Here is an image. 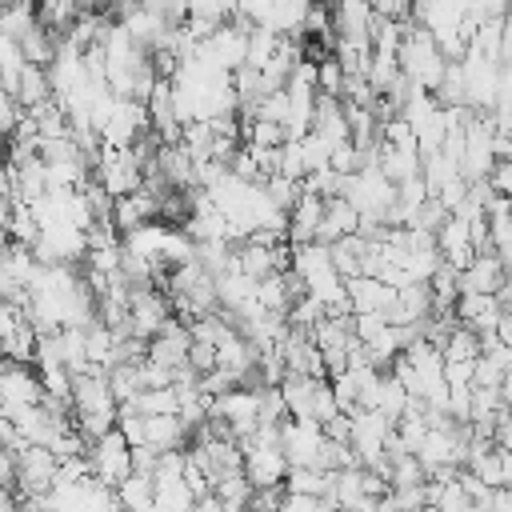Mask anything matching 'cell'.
<instances>
[{"label": "cell", "instance_id": "cell-20", "mask_svg": "<svg viewBox=\"0 0 512 512\" xmlns=\"http://www.w3.org/2000/svg\"><path fill=\"white\" fill-rule=\"evenodd\" d=\"M140 8H148V12H156V16H164L168 24H180V20L188 16V8H184V0H140Z\"/></svg>", "mask_w": 512, "mask_h": 512}, {"label": "cell", "instance_id": "cell-18", "mask_svg": "<svg viewBox=\"0 0 512 512\" xmlns=\"http://www.w3.org/2000/svg\"><path fill=\"white\" fill-rule=\"evenodd\" d=\"M236 0H184L188 16H208V20H228Z\"/></svg>", "mask_w": 512, "mask_h": 512}, {"label": "cell", "instance_id": "cell-15", "mask_svg": "<svg viewBox=\"0 0 512 512\" xmlns=\"http://www.w3.org/2000/svg\"><path fill=\"white\" fill-rule=\"evenodd\" d=\"M440 356H444V360H476V356H480V336L456 320L452 332H448L444 344H440Z\"/></svg>", "mask_w": 512, "mask_h": 512}, {"label": "cell", "instance_id": "cell-8", "mask_svg": "<svg viewBox=\"0 0 512 512\" xmlns=\"http://www.w3.org/2000/svg\"><path fill=\"white\" fill-rule=\"evenodd\" d=\"M452 312L460 316V324H464V328H472L476 336H484V332H492V328H496V320H500L504 304L496 300V292H460V296H456V304H452Z\"/></svg>", "mask_w": 512, "mask_h": 512}, {"label": "cell", "instance_id": "cell-14", "mask_svg": "<svg viewBox=\"0 0 512 512\" xmlns=\"http://www.w3.org/2000/svg\"><path fill=\"white\" fill-rule=\"evenodd\" d=\"M116 500H120V508H152V500H156L152 472L132 468V472H128V476L116 484Z\"/></svg>", "mask_w": 512, "mask_h": 512}, {"label": "cell", "instance_id": "cell-12", "mask_svg": "<svg viewBox=\"0 0 512 512\" xmlns=\"http://www.w3.org/2000/svg\"><path fill=\"white\" fill-rule=\"evenodd\" d=\"M360 228V212L344 200V196H328L324 200V216H320V228H316V240L332 244L336 236H348Z\"/></svg>", "mask_w": 512, "mask_h": 512}, {"label": "cell", "instance_id": "cell-10", "mask_svg": "<svg viewBox=\"0 0 512 512\" xmlns=\"http://www.w3.org/2000/svg\"><path fill=\"white\" fill-rule=\"evenodd\" d=\"M436 248H440V260H448V264H456V268H464V264L476 256V244H472V236H468L464 216H456V212L444 216V224L436 228Z\"/></svg>", "mask_w": 512, "mask_h": 512}, {"label": "cell", "instance_id": "cell-25", "mask_svg": "<svg viewBox=\"0 0 512 512\" xmlns=\"http://www.w3.org/2000/svg\"><path fill=\"white\" fill-rule=\"evenodd\" d=\"M4 4H8V0H0V16H4Z\"/></svg>", "mask_w": 512, "mask_h": 512}, {"label": "cell", "instance_id": "cell-3", "mask_svg": "<svg viewBox=\"0 0 512 512\" xmlns=\"http://www.w3.org/2000/svg\"><path fill=\"white\" fill-rule=\"evenodd\" d=\"M196 56L212 60L216 68L224 72H236L244 60H248V28L240 20H220L200 44H196Z\"/></svg>", "mask_w": 512, "mask_h": 512}, {"label": "cell", "instance_id": "cell-17", "mask_svg": "<svg viewBox=\"0 0 512 512\" xmlns=\"http://www.w3.org/2000/svg\"><path fill=\"white\" fill-rule=\"evenodd\" d=\"M20 116H24V108H20V100H16V92L8 88V84H0V136L8 140L12 132H16V124H20Z\"/></svg>", "mask_w": 512, "mask_h": 512}, {"label": "cell", "instance_id": "cell-11", "mask_svg": "<svg viewBox=\"0 0 512 512\" xmlns=\"http://www.w3.org/2000/svg\"><path fill=\"white\" fill-rule=\"evenodd\" d=\"M500 280H504V260H500L492 248L476 252V256L460 268V292H496Z\"/></svg>", "mask_w": 512, "mask_h": 512}, {"label": "cell", "instance_id": "cell-21", "mask_svg": "<svg viewBox=\"0 0 512 512\" xmlns=\"http://www.w3.org/2000/svg\"><path fill=\"white\" fill-rule=\"evenodd\" d=\"M188 364H192L196 372L216 368V348H212V344H204V340H192V348H188Z\"/></svg>", "mask_w": 512, "mask_h": 512}, {"label": "cell", "instance_id": "cell-9", "mask_svg": "<svg viewBox=\"0 0 512 512\" xmlns=\"http://www.w3.org/2000/svg\"><path fill=\"white\" fill-rule=\"evenodd\" d=\"M320 216H324V196L300 184V196H296V200H292V208H288V228H284V232H288V244L316 240Z\"/></svg>", "mask_w": 512, "mask_h": 512}, {"label": "cell", "instance_id": "cell-4", "mask_svg": "<svg viewBox=\"0 0 512 512\" xmlns=\"http://www.w3.org/2000/svg\"><path fill=\"white\" fill-rule=\"evenodd\" d=\"M88 464H92V476H100L112 488L132 472V444L124 440V432L116 424L88 444Z\"/></svg>", "mask_w": 512, "mask_h": 512}, {"label": "cell", "instance_id": "cell-24", "mask_svg": "<svg viewBox=\"0 0 512 512\" xmlns=\"http://www.w3.org/2000/svg\"><path fill=\"white\" fill-rule=\"evenodd\" d=\"M4 148H8V140H4V136H0V160H4Z\"/></svg>", "mask_w": 512, "mask_h": 512}, {"label": "cell", "instance_id": "cell-23", "mask_svg": "<svg viewBox=\"0 0 512 512\" xmlns=\"http://www.w3.org/2000/svg\"><path fill=\"white\" fill-rule=\"evenodd\" d=\"M496 300L508 308L512 304V264H504V280H500V288H496Z\"/></svg>", "mask_w": 512, "mask_h": 512}, {"label": "cell", "instance_id": "cell-1", "mask_svg": "<svg viewBox=\"0 0 512 512\" xmlns=\"http://www.w3.org/2000/svg\"><path fill=\"white\" fill-rule=\"evenodd\" d=\"M396 60H400V72H404L416 88H428V92L440 84V76H444V68H448V56L440 52L436 36H432L424 24H412V20L404 24Z\"/></svg>", "mask_w": 512, "mask_h": 512}, {"label": "cell", "instance_id": "cell-16", "mask_svg": "<svg viewBox=\"0 0 512 512\" xmlns=\"http://www.w3.org/2000/svg\"><path fill=\"white\" fill-rule=\"evenodd\" d=\"M24 64H28V60H24L20 40H16V36H8V32H0V84L16 88V80H20Z\"/></svg>", "mask_w": 512, "mask_h": 512}, {"label": "cell", "instance_id": "cell-6", "mask_svg": "<svg viewBox=\"0 0 512 512\" xmlns=\"http://www.w3.org/2000/svg\"><path fill=\"white\" fill-rule=\"evenodd\" d=\"M344 288H348V308L352 312H388L392 300H396V284H388L384 276H372V272L348 276Z\"/></svg>", "mask_w": 512, "mask_h": 512}, {"label": "cell", "instance_id": "cell-2", "mask_svg": "<svg viewBox=\"0 0 512 512\" xmlns=\"http://www.w3.org/2000/svg\"><path fill=\"white\" fill-rule=\"evenodd\" d=\"M148 132H152L148 104L136 100V96H116L108 116L100 120V144H112V148H128Z\"/></svg>", "mask_w": 512, "mask_h": 512}, {"label": "cell", "instance_id": "cell-19", "mask_svg": "<svg viewBox=\"0 0 512 512\" xmlns=\"http://www.w3.org/2000/svg\"><path fill=\"white\" fill-rule=\"evenodd\" d=\"M488 184H492V192L512 196V156H500V160L488 168Z\"/></svg>", "mask_w": 512, "mask_h": 512}, {"label": "cell", "instance_id": "cell-22", "mask_svg": "<svg viewBox=\"0 0 512 512\" xmlns=\"http://www.w3.org/2000/svg\"><path fill=\"white\" fill-rule=\"evenodd\" d=\"M500 60H512V8L500 20Z\"/></svg>", "mask_w": 512, "mask_h": 512}, {"label": "cell", "instance_id": "cell-7", "mask_svg": "<svg viewBox=\"0 0 512 512\" xmlns=\"http://www.w3.org/2000/svg\"><path fill=\"white\" fill-rule=\"evenodd\" d=\"M372 16H376L372 0H332V32H336V40L368 44Z\"/></svg>", "mask_w": 512, "mask_h": 512}, {"label": "cell", "instance_id": "cell-13", "mask_svg": "<svg viewBox=\"0 0 512 512\" xmlns=\"http://www.w3.org/2000/svg\"><path fill=\"white\" fill-rule=\"evenodd\" d=\"M16 100H20V108H36V104H44V100H52V80H48V68L44 64H24V72H20V80H16Z\"/></svg>", "mask_w": 512, "mask_h": 512}, {"label": "cell", "instance_id": "cell-5", "mask_svg": "<svg viewBox=\"0 0 512 512\" xmlns=\"http://www.w3.org/2000/svg\"><path fill=\"white\" fill-rule=\"evenodd\" d=\"M188 348H192V332H188V320H180V316H172L152 340H148V360H156L160 368H168V372H176V368H184L188 364Z\"/></svg>", "mask_w": 512, "mask_h": 512}]
</instances>
